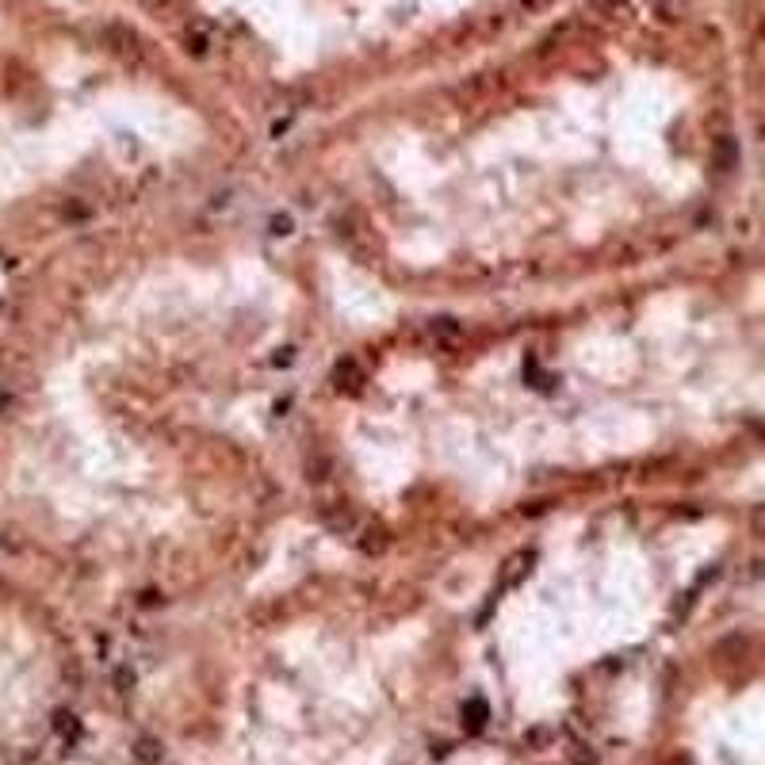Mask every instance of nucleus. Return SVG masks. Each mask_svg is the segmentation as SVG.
I'll use <instances>...</instances> for the list:
<instances>
[{"label": "nucleus", "mask_w": 765, "mask_h": 765, "mask_svg": "<svg viewBox=\"0 0 765 765\" xmlns=\"http://www.w3.org/2000/svg\"><path fill=\"white\" fill-rule=\"evenodd\" d=\"M360 368H356L352 360H340L337 368H333V387H340V390H356L360 387Z\"/></svg>", "instance_id": "obj_1"}, {"label": "nucleus", "mask_w": 765, "mask_h": 765, "mask_svg": "<svg viewBox=\"0 0 765 765\" xmlns=\"http://www.w3.org/2000/svg\"><path fill=\"white\" fill-rule=\"evenodd\" d=\"M54 727H58V734H62V731H65V734H77V723H73L69 711H58V723H54Z\"/></svg>", "instance_id": "obj_2"}, {"label": "nucleus", "mask_w": 765, "mask_h": 765, "mask_svg": "<svg viewBox=\"0 0 765 765\" xmlns=\"http://www.w3.org/2000/svg\"><path fill=\"white\" fill-rule=\"evenodd\" d=\"M272 233H291V218H287V215L272 218Z\"/></svg>", "instance_id": "obj_3"}, {"label": "nucleus", "mask_w": 765, "mask_h": 765, "mask_svg": "<svg viewBox=\"0 0 765 765\" xmlns=\"http://www.w3.org/2000/svg\"><path fill=\"white\" fill-rule=\"evenodd\" d=\"M467 711H471V716H482V704H479V700H475V704H467ZM479 727H482L479 719H471V731H479Z\"/></svg>", "instance_id": "obj_4"}]
</instances>
